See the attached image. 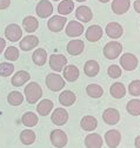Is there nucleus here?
<instances>
[{"mask_svg":"<svg viewBox=\"0 0 140 148\" xmlns=\"http://www.w3.org/2000/svg\"><path fill=\"white\" fill-rule=\"evenodd\" d=\"M11 5V0H0V10H6Z\"/></svg>","mask_w":140,"mask_h":148,"instance_id":"40","label":"nucleus"},{"mask_svg":"<svg viewBox=\"0 0 140 148\" xmlns=\"http://www.w3.org/2000/svg\"><path fill=\"white\" fill-rule=\"evenodd\" d=\"M77 100L75 94L72 90H64L59 95V102L64 106V107H69L72 106Z\"/></svg>","mask_w":140,"mask_h":148,"instance_id":"27","label":"nucleus"},{"mask_svg":"<svg viewBox=\"0 0 140 148\" xmlns=\"http://www.w3.org/2000/svg\"><path fill=\"white\" fill-rule=\"evenodd\" d=\"M66 23H67L66 16H62V15H53L47 21V27H48V29L51 32L58 33V32H61L64 29Z\"/></svg>","mask_w":140,"mask_h":148,"instance_id":"8","label":"nucleus"},{"mask_svg":"<svg viewBox=\"0 0 140 148\" xmlns=\"http://www.w3.org/2000/svg\"><path fill=\"white\" fill-rule=\"evenodd\" d=\"M134 146H135V148H140V135L135 138V140H134Z\"/></svg>","mask_w":140,"mask_h":148,"instance_id":"43","label":"nucleus"},{"mask_svg":"<svg viewBox=\"0 0 140 148\" xmlns=\"http://www.w3.org/2000/svg\"><path fill=\"white\" fill-rule=\"evenodd\" d=\"M49 141L56 148H64L68 142V138L61 129H53L49 134Z\"/></svg>","mask_w":140,"mask_h":148,"instance_id":"4","label":"nucleus"},{"mask_svg":"<svg viewBox=\"0 0 140 148\" xmlns=\"http://www.w3.org/2000/svg\"><path fill=\"white\" fill-rule=\"evenodd\" d=\"M80 127L85 132H93L98 127V120L92 115H85L80 120Z\"/></svg>","mask_w":140,"mask_h":148,"instance_id":"22","label":"nucleus"},{"mask_svg":"<svg viewBox=\"0 0 140 148\" xmlns=\"http://www.w3.org/2000/svg\"><path fill=\"white\" fill-rule=\"evenodd\" d=\"M98 1H100V3H102V4H106V3L110 1V0H98Z\"/></svg>","mask_w":140,"mask_h":148,"instance_id":"44","label":"nucleus"},{"mask_svg":"<svg viewBox=\"0 0 140 148\" xmlns=\"http://www.w3.org/2000/svg\"><path fill=\"white\" fill-rule=\"evenodd\" d=\"M102 143H104L102 136L98 133H90L85 138L86 148H101Z\"/></svg>","mask_w":140,"mask_h":148,"instance_id":"20","label":"nucleus"},{"mask_svg":"<svg viewBox=\"0 0 140 148\" xmlns=\"http://www.w3.org/2000/svg\"><path fill=\"white\" fill-rule=\"evenodd\" d=\"M45 82H46L47 88L52 92H59L65 87V79L56 72L47 74Z\"/></svg>","mask_w":140,"mask_h":148,"instance_id":"2","label":"nucleus"},{"mask_svg":"<svg viewBox=\"0 0 140 148\" xmlns=\"http://www.w3.org/2000/svg\"><path fill=\"white\" fill-rule=\"evenodd\" d=\"M86 93L90 98L93 99H99L104 95V89L101 86L97 85V84H90L86 87Z\"/></svg>","mask_w":140,"mask_h":148,"instance_id":"33","label":"nucleus"},{"mask_svg":"<svg viewBox=\"0 0 140 148\" xmlns=\"http://www.w3.org/2000/svg\"><path fill=\"white\" fill-rule=\"evenodd\" d=\"M32 60H33L34 65L44 66L47 61V52L44 48H37L32 54Z\"/></svg>","mask_w":140,"mask_h":148,"instance_id":"29","label":"nucleus"},{"mask_svg":"<svg viewBox=\"0 0 140 148\" xmlns=\"http://www.w3.org/2000/svg\"><path fill=\"white\" fill-rule=\"evenodd\" d=\"M73 10H74L73 0H62V1L58 5V13L62 16H66L69 13H72Z\"/></svg>","mask_w":140,"mask_h":148,"instance_id":"31","label":"nucleus"},{"mask_svg":"<svg viewBox=\"0 0 140 148\" xmlns=\"http://www.w3.org/2000/svg\"><path fill=\"white\" fill-rule=\"evenodd\" d=\"M133 7H134V11L140 14V0H135L133 3Z\"/></svg>","mask_w":140,"mask_h":148,"instance_id":"41","label":"nucleus"},{"mask_svg":"<svg viewBox=\"0 0 140 148\" xmlns=\"http://www.w3.org/2000/svg\"><path fill=\"white\" fill-rule=\"evenodd\" d=\"M128 93L132 97H139L140 95V80H133L128 85Z\"/></svg>","mask_w":140,"mask_h":148,"instance_id":"39","label":"nucleus"},{"mask_svg":"<svg viewBox=\"0 0 140 148\" xmlns=\"http://www.w3.org/2000/svg\"><path fill=\"white\" fill-rule=\"evenodd\" d=\"M5 47H6V40L3 39V38H0V54L4 52Z\"/></svg>","mask_w":140,"mask_h":148,"instance_id":"42","label":"nucleus"},{"mask_svg":"<svg viewBox=\"0 0 140 148\" xmlns=\"http://www.w3.org/2000/svg\"><path fill=\"white\" fill-rule=\"evenodd\" d=\"M36 12L39 18L41 19H46V18L51 16L53 13V6L48 1V0H40L36 7Z\"/></svg>","mask_w":140,"mask_h":148,"instance_id":"10","label":"nucleus"},{"mask_svg":"<svg viewBox=\"0 0 140 148\" xmlns=\"http://www.w3.org/2000/svg\"><path fill=\"white\" fill-rule=\"evenodd\" d=\"M120 66L125 71H134L138 67V58L132 53H124L120 57Z\"/></svg>","mask_w":140,"mask_h":148,"instance_id":"7","label":"nucleus"},{"mask_svg":"<svg viewBox=\"0 0 140 148\" xmlns=\"http://www.w3.org/2000/svg\"><path fill=\"white\" fill-rule=\"evenodd\" d=\"M24 101V95L18 90H13L7 95V102L11 106H20Z\"/></svg>","mask_w":140,"mask_h":148,"instance_id":"35","label":"nucleus"},{"mask_svg":"<svg viewBox=\"0 0 140 148\" xmlns=\"http://www.w3.org/2000/svg\"><path fill=\"white\" fill-rule=\"evenodd\" d=\"M75 16L80 23H90L93 18V12L89 6L81 5L75 10Z\"/></svg>","mask_w":140,"mask_h":148,"instance_id":"15","label":"nucleus"},{"mask_svg":"<svg viewBox=\"0 0 140 148\" xmlns=\"http://www.w3.org/2000/svg\"><path fill=\"white\" fill-rule=\"evenodd\" d=\"M51 121L56 126H64L68 121V112L65 108H56L51 115Z\"/></svg>","mask_w":140,"mask_h":148,"instance_id":"9","label":"nucleus"},{"mask_svg":"<svg viewBox=\"0 0 140 148\" xmlns=\"http://www.w3.org/2000/svg\"><path fill=\"white\" fill-rule=\"evenodd\" d=\"M122 52V45L119 41H110L104 47V57L108 60H114L120 57Z\"/></svg>","mask_w":140,"mask_h":148,"instance_id":"3","label":"nucleus"},{"mask_svg":"<svg viewBox=\"0 0 140 148\" xmlns=\"http://www.w3.org/2000/svg\"><path fill=\"white\" fill-rule=\"evenodd\" d=\"M53 1H59V0H53Z\"/></svg>","mask_w":140,"mask_h":148,"instance_id":"46","label":"nucleus"},{"mask_svg":"<svg viewBox=\"0 0 140 148\" xmlns=\"http://www.w3.org/2000/svg\"><path fill=\"white\" fill-rule=\"evenodd\" d=\"M131 7V1L130 0H113L111 8L113 11L114 14L121 15V14H125Z\"/></svg>","mask_w":140,"mask_h":148,"instance_id":"19","label":"nucleus"},{"mask_svg":"<svg viewBox=\"0 0 140 148\" xmlns=\"http://www.w3.org/2000/svg\"><path fill=\"white\" fill-rule=\"evenodd\" d=\"M24 95L28 103H37L38 100H40L43 97V89L38 82L31 81L24 88Z\"/></svg>","mask_w":140,"mask_h":148,"instance_id":"1","label":"nucleus"},{"mask_svg":"<svg viewBox=\"0 0 140 148\" xmlns=\"http://www.w3.org/2000/svg\"><path fill=\"white\" fill-rule=\"evenodd\" d=\"M110 94L114 99H122L126 95V87L122 82H114L110 87Z\"/></svg>","mask_w":140,"mask_h":148,"instance_id":"28","label":"nucleus"},{"mask_svg":"<svg viewBox=\"0 0 140 148\" xmlns=\"http://www.w3.org/2000/svg\"><path fill=\"white\" fill-rule=\"evenodd\" d=\"M4 55H5V59L8 60V61H16V60L19 59L20 53H19V49L16 48V47L10 46V47L6 48Z\"/></svg>","mask_w":140,"mask_h":148,"instance_id":"36","label":"nucleus"},{"mask_svg":"<svg viewBox=\"0 0 140 148\" xmlns=\"http://www.w3.org/2000/svg\"><path fill=\"white\" fill-rule=\"evenodd\" d=\"M75 1H78V3H84V1H86V0H75Z\"/></svg>","mask_w":140,"mask_h":148,"instance_id":"45","label":"nucleus"},{"mask_svg":"<svg viewBox=\"0 0 140 148\" xmlns=\"http://www.w3.org/2000/svg\"><path fill=\"white\" fill-rule=\"evenodd\" d=\"M5 36L7 40H10L12 42H16L23 38V29L19 25L10 24L5 28Z\"/></svg>","mask_w":140,"mask_h":148,"instance_id":"6","label":"nucleus"},{"mask_svg":"<svg viewBox=\"0 0 140 148\" xmlns=\"http://www.w3.org/2000/svg\"><path fill=\"white\" fill-rule=\"evenodd\" d=\"M126 109L128 114L133 116H139L140 115V100L139 99H132L127 102Z\"/></svg>","mask_w":140,"mask_h":148,"instance_id":"34","label":"nucleus"},{"mask_svg":"<svg viewBox=\"0 0 140 148\" xmlns=\"http://www.w3.org/2000/svg\"><path fill=\"white\" fill-rule=\"evenodd\" d=\"M14 72V65L11 62H1L0 64V77L7 78L12 75Z\"/></svg>","mask_w":140,"mask_h":148,"instance_id":"37","label":"nucleus"},{"mask_svg":"<svg viewBox=\"0 0 140 148\" xmlns=\"http://www.w3.org/2000/svg\"><path fill=\"white\" fill-rule=\"evenodd\" d=\"M85 49V42L80 39L71 40L67 44V52L71 55H80Z\"/></svg>","mask_w":140,"mask_h":148,"instance_id":"23","label":"nucleus"},{"mask_svg":"<svg viewBox=\"0 0 140 148\" xmlns=\"http://www.w3.org/2000/svg\"><path fill=\"white\" fill-rule=\"evenodd\" d=\"M62 74H64L62 78H64L66 81H68V82H74V81L78 80L80 72H79L78 67L74 66V65H66V66L64 67V69H62Z\"/></svg>","mask_w":140,"mask_h":148,"instance_id":"17","label":"nucleus"},{"mask_svg":"<svg viewBox=\"0 0 140 148\" xmlns=\"http://www.w3.org/2000/svg\"><path fill=\"white\" fill-rule=\"evenodd\" d=\"M102 120L106 125L114 126L120 120V113L115 108H106L102 113Z\"/></svg>","mask_w":140,"mask_h":148,"instance_id":"12","label":"nucleus"},{"mask_svg":"<svg viewBox=\"0 0 140 148\" xmlns=\"http://www.w3.org/2000/svg\"><path fill=\"white\" fill-rule=\"evenodd\" d=\"M20 141H21V143L23 145H25V146H31V145H33L34 142H36V139H37V136H36V133H34L32 129H24V131L20 133Z\"/></svg>","mask_w":140,"mask_h":148,"instance_id":"30","label":"nucleus"},{"mask_svg":"<svg viewBox=\"0 0 140 148\" xmlns=\"http://www.w3.org/2000/svg\"><path fill=\"white\" fill-rule=\"evenodd\" d=\"M105 32H106L107 36L111 39H119L120 36L124 34V28L119 23H110L106 25V28H105Z\"/></svg>","mask_w":140,"mask_h":148,"instance_id":"14","label":"nucleus"},{"mask_svg":"<svg viewBox=\"0 0 140 148\" xmlns=\"http://www.w3.org/2000/svg\"><path fill=\"white\" fill-rule=\"evenodd\" d=\"M65 31H66V35L71 36V38H77V36H80L84 33V25L80 21L71 20L67 24Z\"/></svg>","mask_w":140,"mask_h":148,"instance_id":"13","label":"nucleus"},{"mask_svg":"<svg viewBox=\"0 0 140 148\" xmlns=\"http://www.w3.org/2000/svg\"><path fill=\"white\" fill-rule=\"evenodd\" d=\"M21 122L24 126L31 128V127H36L39 122V118L36 113H33V112H26L23 118H21Z\"/></svg>","mask_w":140,"mask_h":148,"instance_id":"32","label":"nucleus"},{"mask_svg":"<svg viewBox=\"0 0 140 148\" xmlns=\"http://www.w3.org/2000/svg\"><path fill=\"white\" fill-rule=\"evenodd\" d=\"M38 45H39L38 36L33 35V34L27 35V36H25V38H23L21 41H20V44H19L20 49H23L25 52H28V51L34 49L36 47H38Z\"/></svg>","mask_w":140,"mask_h":148,"instance_id":"16","label":"nucleus"},{"mask_svg":"<svg viewBox=\"0 0 140 148\" xmlns=\"http://www.w3.org/2000/svg\"><path fill=\"white\" fill-rule=\"evenodd\" d=\"M30 79H31V75H30L28 72H26V71H18L12 77L11 82H12V85L14 87H21L26 82H28Z\"/></svg>","mask_w":140,"mask_h":148,"instance_id":"21","label":"nucleus"},{"mask_svg":"<svg viewBox=\"0 0 140 148\" xmlns=\"http://www.w3.org/2000/svg\"><path fill=\"white\" fill-rule=\"evenodd\" d=\"M49 67L52 68V71H54L56 73L62 72L64 67L67 65V59L65 55L62 54H51L49 55Z\"/></svg>","mask_w":140,"mask_h":148,"instance_id":"5","label":"nucleus"},{"mask_svg":"<svg viewBox=\"0 0 140 148\" xmlns=\"http://www.w3.org/2000/svg\"><path fill=\"white\" fill-rule=\"evenodd\" d=\"M23 27L24 29L27 32V33H34L38 27H39V21L36 16H32V15H28L26 18H24L23 20Z\"/></svg>","mask_w":140,"mask_h":148,"instance_id":"24","label":"nucleus"},{"mask_svg":"<svg viewBox=\"0 0 140 148\" xmlns=\"http://www.w3.org/2000/svg\"><path fill=\"white\" fill-rule=\"evenodd\" d=\"M121 73H122V69L120 66L118 65H111L107 69V74H108V77L112 78V79H118L121 77Z\"/></svg>","mask_w":140,"mask_h":148,"instance_id":"38","label":"nucleus"},{"mask_svg":"<svg viewBox=\"0 0 140 148\" xmlns=\"http://www.w3.org/2000/svg\"><path fill=\"white\" fill-rule=\"evenodd\" d=\"M102 28L99 26V25H92L90 26L89 28L86 29V39L91 41V42H97L101 39V36H102Z\"/></svg>","mask_w":140,"mask_h":148,"instance_id":"18","label":"nucleus"},{"mask_svg":"<svg viewBox=\"0 0 140 148\" xmlns=\"http://www.w3.org/2000/svg\"><path fill=\"white\" fill-rule=\"evenodd\" d=\"M121 134L117 129H110L105 133V142H106L108 148H117L120 145Z\"/></svg>","mask_w":140,"mask_h":148,"instance_id":"11","label":"nucleus"},{"mask_svg":"<svg viewBox=\"0 0 140 148\" xmlns=\"http://www.w3.org/2000/svg\"><path fill=\"white\" fill-rule=\"evenodd\" d=\"M100 71V66L95 60H89L86 61L84 66V72L89 78H94L98 75V73Z\"/></svg>","mask_w":140,"mask_h":148,"instance_id":"26","label":"nucleus"},{"mask_svg":"<svg viewBox=\"0 0 140 148\" xmlns=\"http://www.w3.org/2000/svg\"><path fill=\"white\" fill-rule=\"evenodd\" d=\"M53 101L49 100V99H44L41 100L38 106H37V112L39 115L41 116H47L51 112H52V109H53Z\"/></svg>","mask_w":140,"mask_h":148,"instance_id":"25","label":"nucleus"}]
</instances>
